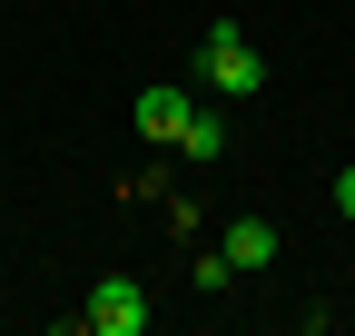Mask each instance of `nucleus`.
Returning a JSON list of instances; mask_svg holds the SVG:
<instances>
[{
    "instance_id": "obj_7",
    "label": "nucleus",
    "mask_w": 355,
    "mask_h": 336,
    "mask_svg": "<svg viewBox=\"0 0 355 336\" xmlns=\"http://www.w3.org/2000/svg\"><path fill=\"white\" fill-rule=\"evenodd\" d=\"M336 218H355V168H336Z\"/></svg>"
},
{
    "instance_id": "obj_3",
    "label": "nucleus",
    "mask_w": 355,
    "mask_h": 336,
    "mask_svg": "<svg viewBox=\"0 0 355 336\" xmlns=\"http://www.w3.org/2000/svg\"><path fill=\"white\" fill-rule=\"evenodd\" d=\"M188 90H178V79H158V90H139V109H128V119H139V139H168L178 149V129H188Z\"/></svg>"
},
{
    "instance_id": "obj_2",
    "label": "nucleus",
    "mask_w": 355,
    "mask_h": 336,
    "mask_svg": "<svg viewBox=\"0 0 355 336\" xmlns=\"http://www.w3.org/2000/svg\"><path fill=\"white\" fill-rule=\"evenodd\" d=\"M148 317H158V307H148L139 277H99V287H89V307H79L89 336H148Z\"/></svg>"
},
{
    "instance_id": "obj_5",
    "label": "nucleus",
    "mask_w": 355,
    "mask_h": 336,
    "mask_svg": "<svg viewBox=\"0 0 355 336\" xmlns=\"http://www.w3.org/2000/svg\"><path fill=\"white\" fill-rule=\"evenodd\" d=\"M237 139H227V119L217 109H188V129H178V158H227Z\"/></svg>"
},
{
    "instance_id": "obj_6",
    "label": "nucleus",
    "mask_w": 355,
    "mask_h": 336,
    "mask_svg": "<svg viewBox=\"0 0 355 336\" xmlns=\"http://www.w3.org/2000/svg\"><path fill=\"white\" fill-rule=\"evenodd\" d=\"M188 287H198V297H227V287H237V267H227V247H207V258L188 267Z\"/></svg>"
},
{
    "instance_id": "obj_1",
    "label": "nucleus",
    "mask_w": 355,
    "mask_h": 336,
    "mask_svg": "<svg viewBox=\"0 0 355 336\" xmlns=\"http://www.w3.org/2000/svg\"><path fill=\"white\" fill-rule=\"evenodd\" d=\"M198 79L217 99H257L266 90V60H257V40L237 30V20H207V40H198Z\"/></svg>"
},
{
    "instance_id": "obj_4",
    "label": "nucleus",
    "mask_w": 355,
    "mask_h": 336,
    "mask_svg": "<svg viewBox=\"0 0 355 336\" xmlns=\"http://www.w3.org/2000/svg\"><path fill=\"white\" fill-rule=\"evenodd\" d=\"M277 247H286V237L266 228V218H237V228H227V267H237V277H257V267H277Z\"/></svg>"
}]
</instances>
